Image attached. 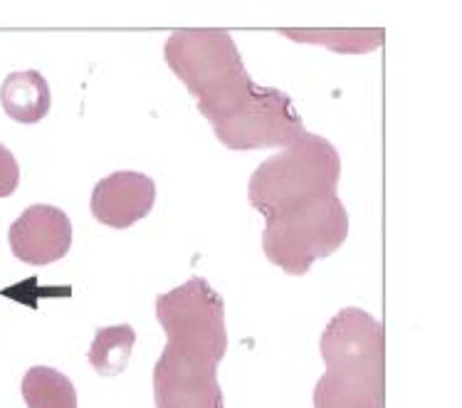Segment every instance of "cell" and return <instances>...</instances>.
<instances>
[{
    "label": "cell",
    "mask_w": 462,
    "mask_h": 408,
    "mask_svg": "<svg viewBox=\"0 0 462 408\" xmlns=\"http://www.w3.org/2000/svg\"><path fill=\"white\" fill-rule=\"evenodd\" d=\"M199 112L213 126L217 142L233 152L290 149L307 134L292 97L282 89L257 85L253 77L200 99Z\"/></svg>",
    "instance_id": "6da1fadb"
},
{
    "label": "cell",
    "mask_w": 462,
    "mask_h": 408,
    "mask_svg": "<svg viewBox=\"0 0 462 408\" xmlns=\"http://www.w3.org/2000/svg\"><path fill=\"white\" fill-rule=\"evenodd\" d=\"M383 396L386 384L341 379L324 371L314 386V408H383Z\"/></svg>",
    "instance_id": "7c38bea8"
},
{
    "label": "cell",
    "mask_w": 462,
    "mask_h": 408,
    "mask_svg": "<svg viewBox=\"0 0 462 408\" xmlns=\"http://www.w3.org/2000/svg\"><path fill=\"white\" fill-rule=\"evenodd\" d=\"M163 60L196 102L223 92L250 77L236 40L227 30L183 28L171 32Z\"/></svg>",
    "instance_id": "277c9868"
},
{
    "label": "cell",
    "mask_w": 462,
    "mask_h": 408,
    "mask_svg": "<svg viewBox=\"0 0 462 408\" xmlns=\"http://www.w3.org/2000/svg\"><path fill=\"white\" fill-rule=\"evenodd\" d=\"M217 364L203 351L166 342L152 374L156 408H226Z\"/></svg>",
    "instance_id": "52a82bcc"
},
{
    "label": "cell",
    "mask_w": 462,
    "mask_h": 408,
    "mask_svg": "<svg viewBox=\"0 0 462 408\" xmlns=\"http://www.w3.org/2000/svg\"><path fill=\"white\" fill-rule=\"evenodd\" d=\"M20 186V166L8 146L0 144V199L13 196Z\"/></svg>",
    "instance_id": "9a60e30c"
},
{
    "label": "cell",
    "mask_w": 462,
    "mask_h": 408,
    "mask_svg": "<svg viewBox=\"0 0 462 408\" xmlns=\"http://www.w3.org/2000/svg\"><path fill=\"white\" fill-rule=\"evenodd\" d=\"M339 179L341 159L337 146L319 134L307 132L290 149L257 166L247 183V200L264 220H270L337 193Z\"/></svg>",
    "instance_id": "7a4b0ae2"
},
{
    "label": "cell",
    "mask_w": 462,
    "mask_h": 408,
    "mask_svg": "<svg viewBox=\"0 0 462 408\" xmlns=\"http://www.w3.org/2000/svg\"><path fill=\"white\" fill-rule=\"evenodd\" d=\"M136 332L132 324H114L99 327L87 351V359L99 376H119L132 361Z\"/></svg>",
    "instance_id": "4fadbf2b"
},
{
    "label": "cell",
    "mask_w": 462,
    "mask_h": 408,
    "mask_svg": "<svg viewBox=\"0 0 462 408\" xmlns=\"http://www.w3.org/2000/svg\"><path fill=\"white\" fill-rule=\"evenodd\" d=\"M8 243L13 255L25 265H50L72 247V220L57 206L35 203L28 206L10 226Z\"/></svg>",
    "instance_id": "ba28073f"
},
{
    "label": "cell",
    "mask_w": 462,
    "mask_h": 408,
    "mask_svg": "<svg viewBox=\"0 0 462 408\" xmlns=\"http://www.w3.org/2000/svg\"><path fill=\"white\" fill-rule=\"evenodd\" d=\"M349 237V210L337 193L287 210L264 223V257L287 275L302 277L317 260L334 255Z\"/></svg>",
    "instance_id": "3957f363"
},
{
    "label": "cell",
    "mask_w": 462,
    "mask_h": 408,
    "mask_svg": "<svg viewBox=\"0 0 462 408\" xmlns=\"http://www.w3.org/2000/svg\"><path fill=\"white\" fill-rule=\"evenodd\" d=\"M156 206V183L139 172H114L92 190L89 209L102 226L126 230L143 220Z\"/></svg>",
    "instance_id": "9c48e42d"
},
{
    "label": "cell",
    "mask_w": 462,
    "mask_h": 408,
    "mask_svg": "<svg viewBox=\"0 0 462 408\" xmlns=\"http://www.w3.org/2000/svg\"><path fill=\"white\" fill-rule=\"evenodd\" d=\"M280 35L300 45H321L339 55H366L383 45L381 28H280Z\"/></svg>",
    "instance_id": "8fae6325"
},
{
    "label": "cell",
    "mask_w": 462,
    "mask_h": 408,
    "mask_svg": "<svg viewBox=\"0 0 462 408\" xmlns=\"http://www.w3.org/2000/svg\"><path fill=\"white\" fill-rule=\"evenodd\" d=\"M20 389L28 408H77L75 384L52 366H32L25 371Z\"/></svg>",
    "instance_id": "5bb4252c"
},
{
    "label": "cell",
    "mask_w": 462,
    "mask_h": 408,
    "mask_svg": "<svg viewBox=\"0 0 462 408\" xmlns=\"http://www.w3.org/2000/svg\"><path fill=\"white\" fill-rule=\"evenodd\" d=\"M156 320L169 344L203 351L217 361L226 359V302L203 277H190L171 292L159 294Z\"/></svg>",
    "instance_id": "5b68a950"
},
{
    "label": "cell",
    "mask_w": 462,
    "mask_h": 408,
    "mask_svg": "<svg viewBox=\"0 0 462 408\" xmlns=\"http://www.w3.org/2000/svg\"><path fill=\"white\" fill-rule=\"evenodd\" d=\"M319 351L334 376L386 384L383 324L361 307H344L331 317L321 332Z\"/></svg>",
    "instance_id": "8992f818"
},
{
    "label": "cell",
    "mask_w": 462,
    "mask_h": 408,
    "mask_svg": "<svg viewBox=\"0 0 462 408\" xmlns=\"http://www.w3.org/2000/svg\"><path fill=\"white\" fill-rule=\"evenodd\" d=\"M0 105L5 115L18 124H38L48 116L52 92L38 70L10 72L0 85Z\"/></svg>",
    "instance_id": "30bf717a"
}]
</instances>
